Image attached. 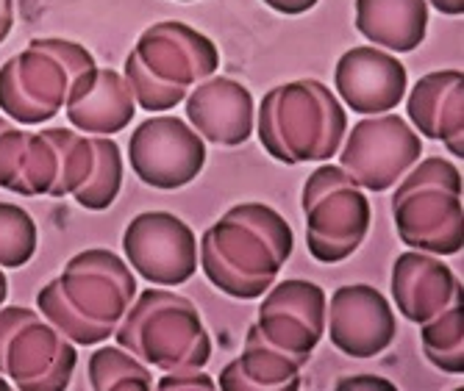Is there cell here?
Returning a JSON list of instances; mask_svg holds the SVG:
<instances>
[{
	"instance_id": "obj_23",
	"label": "cell",
	"mask_w": 464,
	"mask_h": 391,
	"mask_svg": "<svg viewBox=\"0 0 464 391\" xmlns=\"http://www.w3.org/2000/svg\"><path fill=\"white\" fill-rule=\"evenodd\" d=\"M420 341L431 367L448 375L464 372V322H461V294L445 311L420 325Z\"/></svg>"
},
{
	"instance_id": "obj_13",
	"label": "cell",
	"mask_w": 464,
	"mask_h": 391,
	"mask_svg": "<svg viewBox=\"0 0 464 391\" xmlns=\"http://www.w3.org/2000/svg\"><path fill=\"white\" fill-rule=\"evenodd\" d=\"M129 161L145 186L181 189L200 176L206 145L187 119L159 114L137 125L129 142Z\"/></svg>"
},
{
	"instance_id": "obj_21",
	"label": "cell",
	"mask_w": 464,
	"mask_h": 391,
	"mask_svg": "<svg viewBox=\"0 0 464 391\" xmlns=\"http://www.w3.org/2000/svg\"><path fill=\"white\" fill-rule=\"evenodd\" d=\"M306 364L273 347L256 325L247 328L242 356L223 367L218 388L223 391H298Z\"/></svg>"
},
{
	"instance_id": "obj_10",
	"label": "cell",
	"mask_w": 464,
	"mask_h": 391,
	"mask_svg": "<svg viewBox=\"0 0 464 391\" xmlns=\"http://www.w3.org/2000/svg\"><path fill=\"white\" fill-rule=\"evenodd\" d=\"M78 364V344L45 317L25 309H0V375L20 391H64Z\"/></svg>"
},
{
	"instance_id": "obj_19",
	"label": "cell",
	"mask_w": 464,
	"mask_h": 391,
	"mask_svg": "<svg viewBox=\"0 0 464 391\" xmlns=\"http://www.w3.org/2000/svg\"><path fill=\"white\" fill-rule=\"evenodd\" d=\"M392 300L403 319L423 325L461 294V281L434 253L406 250L395 258L392 267Z\"/></svg>"
},
{
	"instance_id": "obj_5",
	"label": "cell",
	"mask_w": 464,
	"mask_h": 391,
	"mask_svg": "<svg viewBox=\"0 0 464 391\" xmlns=\"http://www.w3.org/2000/svg\"><path fill=\"white\" fill-rule=\"evenodd\" d=\"M114 339L122 350L161 372L203 369L212 361V339L195 302L170 289L137 291Z\"/></svg>"
},
{
	"instance_id": "obj_6",
	"label": "cell",
	"mask_w": 464,
	"mask_h": 391,
	"mask_svg": "<svg viewBox=\"0 0 464 391\" xmlns=\"http://www.w3.org/2000/svg\"><path fill=\"white\" fill-rule=\"evenodd\" d=\"M95 164L92 137L72 128L0 130V189L23 197H67L87 184Z\"/></svg>"
},
{
	"instance_id": "obj_20",
	"label": "cell",
	"mask_w": 464,
	"mask_h": 391,
	"mask_svg": "<svg viewBox=\"0 0 464 391\" xmlns=\"http://www.w3.org/2000/svg\"><path fill=\"white\" fill-rule=\"evenodd\" d=\"M461 98H464L461 70H437L420 78L406 100V114L417 134L442 142L456 158L464 156Z\"/></svg>"
},
{
	"instance_id": "obj_27",
	"label": "cell",
	"mask_w": 464,
	"mask_h": 391,
	"mask_svg": "<svg viewBox=\"0 0 464 391\" xmlns=\"http://www.w3.org/2000/svg\"><path fill=\"white\" fill-rule=\"evenodd\" d=\"M153 386L161 388V391H173V388H206V391H212L218 383L208 375H203L200 369H184V372H167Z\"/></svg>"
},
{
	"instance_id": "obj_33",
	"label": "cell",
	"mask_w": 464,
	"mask_h": 391,
	"mask_svg": "<svg viewBox=\"0 0 464 391\" xmlns=\"http://www.w3.org/2000/svg\"><path fill=\"white\" fill-rule=\"evenodd\" d=\"M0 388H9V383H0Z\"/></svg>"
},
{
	"instance_id": "obj_16",
	"label": "cell",
	"mask_w": 464,
	"mask_h": 391,
	"mask_svg": "<svg viewBox=\"0 0 464 391\" xmlns=\"http://www.w3.org/2000/svg\"><path fill=\"white\" fill-rule=\"evenodd\" d=\"M334 86L353 114H387L403 100L409 75L390 51L362 45L340 56Z\"/></svg>"
},
{
	"instance_id": "obj_28",
	"label": "cell",
	"mask_w": 464,
	"mask_h": 391,
	"mask_svg": "<svg viewBox=\"0 0 464 391\" xmlns=\"http://www.w3.org/2000/svg\"><path fill=\"white\" fill-rule=\"evenodd\" d=\"M262 4H267L273 12L278 14H286V17H295V14H304V12H312L320 0H262Z\"/></svg>"
},
{
	"instance_id": "obj_15",
	"label": "cell",
	"mask_w": 464,
	"mask_h": 391,
	"mask_svg": "<svg viewBox=\"0 0 464 391\" xmlns=\"http://www.w3.org/2000/svg\"><path fill=\"white\" fill-rule=\"evenodd\" d=\"M328 341L348 358H375L395 341L398 322L390 300L367 283L340 286L325 311Z\"/></svg>"
},
{
	"instance_id": "obj_29",
	"label": "cell",
	"mask_w": 464,
	"mask_h": 391,
	"mask_svg": "<svg viewBox=\"0 0 464 391\" xmlns=\"http://www.w3.org/2000/svg\"><path fill=\"white\" fill-rule=\"evenodd\" d=\"M14 25V0H0V45L9 39Z\"/></svg>"
},
{
	"instance_id": "obj_32",
	"label": "cell",
	"mask_w": 464,
	"mask_h": 391,
	"mask_svg": "<svg viewBox=\"0 0 464 391\" xmlns=\"http://www.w3.org/2000/svg\"><path fill=\"white\" fill-rule=\"evenodd\" d=\"M9 125H14V122H12V119H9L6 114H0V130H6Z\"/></svg>"
},
{
	"instance_id": "obj_9",
	"label": "cell",
	"mask_w": 464,
	"mask_h": 391,
	"mask_svg": "<svg viewBox=\"0 0 464 391\" xmlns=\"http://www.w3.org/2000/svg\"><path fill=\"white\" fill-rule=\"evenodd\" d=\"M301 205L306 247L320 264H340L351 258L370 234L372 205L364 189L336 164L325 161L306 178Z\"/></svg>"
},
{
	"instance_id": "obj_11",
	"label": "cell",
	"mask_w": 464,
	"mask_h": 391,
	"mask_svg": "<svg viewBox=\"0 0 464 391\" xmlns=\"http://www.w3.org/2000/svg\"><path fill=\"white\" fill-rule=\"evenodd\" d=\"M340 167L367 192L392 189L423 156V139L398 114L359 119L343 139Z\"/></svg>"
},
{
	"instance_id": "obj_26",
	"label": "cell",
	"mask_w": 464,
	"mask_h": 391,
	"mask_svg": "<svg viewBox=\"0 0 464 391\" xmlns=\"http://www.w3.org/2000/svg\"><path fill=\"white\" fill-rule=\"evenodd\" d=\"M39 247L34 216L14 203H0V270H20Z\"/></svg>"
},
{
	"instance_id": "obj_22",
	"label": "cell",
	"mask_w": 464,
	"mask_h": 391,
	"mask_svg": "<svg viewBox=\"0 0 464 391\" xmlns=\"http://www.w3.org/2000/svg\"><path fill=\"white\" fill-rule=\"evenodd\" d=\"M426 0H356V31L382 51H417L426 39Z\"/></svg>"
},
{
	"instance_id": "obj_7",
	"label": "cell",
	"mask_w": 464,
	"mask_h": 391,
	"mask_svg": "<svg viewBox=\"0 0 464 391\" xmlns=\"http://www.w3.org/2000/svg\"><path fill=\"white\" fill-rule=\"evenodd\" d=\"M95 67V56L70 39L42 36L0 67V111L23 125L53 119L67 100L70 83Z\"/></svg>"
},
{
	"instance_id": "obj_3",
	"label": "cell",
	"mask_w": 464,
	"mask_h": 391,
	"mask_svg": "<svg viewBox=\"0 0 464 391\" xmlns=\"http://www.w3.org/2000/svg\"><path fill=\"white\" fill-rule=\"evenodd\" d=\"M345 134L348 114L323 81L281 83L259 103V142L286 167L334 158Z\"/></svg>"
},
{
	"instance_id": "obj_25",
	"label": "cell",
	"mask_w": 464,
	"mask_h": 391,
	"mask_svg": "<svg viewBox=\"0 0 464 391\" xmlns=\"http://www.w3.org/2000/svg\"><path fill=\"white\" fill-rule=\"evenodd\" d=\"M92 148H95L92 172L87 184L78 192H72V197L81 208L106 211L117 200L122 186V150L111 137H92Z\"/></svg>"
},
{
	"instance_id": "obj_24",
	"label": "cell",
	"mask_w": 464,
	"mask_h": 391,
	"mask_svg": "<svg viewBox=\"0 0 464 391\" xmlns=\"http://www.w3.org/2000/svg\"><path fill=\"white\" fill-rule=\"evenodd\" d=\"M90 386L95 391H148L153 388V375L148 364L131 356L122 347H101L90 356Z\"/></svg>"
},
{
	"instance_id": "obj_18",
	"label": "cell",
	"mask_w": 464,
	"mask_h": 391,
	"mask_svg": "<svg viewBox=\"0 0 464 391\" xmlns=\"http://www.w3.org/2000/svg\"><path fill=\"white\" fill-rule=\"evenodd\" d=\"M64 114L75 130L87 137H114L137 114V100L125 75L109 67L81 72L64 100Z\"/></svg>"
},
{
	"instance_id": "obj_31",
	"label": "cell",
	"mask_w": 464,
	"mask_h": 391,
	"mask_svg": "<svg viewBox=\"0 0 464 391\" xmlns=\"http://www.w3.org/2000/svg\"><path fill=\"white\" fill-rule=\"evenodd\" d=\"M6 294H9V281H6L4 270H0V306H4V300H6Z\"/></svg>"
},
{
	"instance_id": "obj_8",
	"label": "cell",
	"mask_w": 464,
	"mask_h": 391,
	"mask_svg": "<svg viewBox=\"0 0 464 391\" xmlns=\"http://www.w3.org/2000/svg\"><path fill=\"white\" fill-rule=\"evenodd\" d=\"M392 220L411 250L456 255L461 250V172L448 158H423L395 184Z\"/></svg>"
},
{
	"instance_id": "obj_30",
	"label": "cell",
	"mask_w": 464,
	"mask_h": 391,
	"mask_svg": "<svg viewBox=\"0 0 464 391\" xmlns=\"http://www.w3.org/2000/svg\"><path fill=\"white\" fill-rule=\"evenodd\" d=\"M426 4H431L437 12L450 14V17H459L464 12V0H426Z\"/></svg>"
},
{
	"instance_id": "obj_12",
	"label": "cell",
	"mask_w": 464,
	"mask_h": 391,
	"mask_svg": "<svg viewBox=\"0 0 464 391\" xmlns=\"http://www.w3.org/2000/svg\"><path fill=\"white\" fill-rule=\"evenodd\" d=\"M122 250L129 267L156 286H184L198 272V239L170 211L137 214L125 225Z\"/></svg>"
},
{
	"instance_id": "obj_4",
	"label": "cell",
	"mask_w": 464,
	"mask_h": 391,
	"mask_svg": "<svg viewBox=\"0 0 464 391\" xmlns=\"http://www.w3.org/2000/svg\"><path fill=\"white\" fill-rule=\"evenodd\" d=\"M220 67V51L206 33L187 23L164 20L142 31L125 59L137 106L150 114L170 111L189 95L192 86L212 78Z\"/></svg>"
},
{
	"instance_id": "obj_1",
	"label": "cell",
	"mask_w": 464,
	"mask_h": 391,
	"mask_svg": "<svg viewBox=\"0 0 464 391\" xmlns=\"http://www.w3.org/2000/svg\"><path fill=\"white\" fill-rule=\"evenodd\" d=\"M292 228L265 203H239L208 228L198 247L200 270L218 291L259 300L289 261Z\"/></svg>"
},
{
	"instance_id": "obj_2",
	"label": "cell",
	"mask_w": 464,
	"mask_h": 391,
	"mask_svg": "<svg viewBox=\"0 0 464 391\" xmlns=\"http://www.w3.org/2000/svg\"><path fill=\"white\" fill-rule=\"evenodd\" d=\"M137 291L131 267L117 253L90 247L36 291V311L72 344L92 347L114 336Z\"/></svg>"
},
{
	"instance_id": "obj_14",
	"label": "cell",
	"mask_w": 464,
	"mask_h": 391,
	"mask_svg": "<svg viewBox=\"0 0 464 391\" xmlns=\"http://www.w3.org/2000/svg\"><path fill=\"white\" fill-rule=\"evenodd\" d=\"M256 330L286 356L309 364L314 347L325 336V291L301 278L273 283L262 294Z\"/></svg>"
},
{
	"instance_id": "obj_17",
	"label": "cell",
	"mask_w": 464,
	"mask_h": 391,
	"mask_svg": "<svg viewBox=\"0 0 464 391\" xmlns=\"http://www.w3.org/2000/svg\"><path fill=\"white\" fill-rule=\"evenodd\" d=\"M184 103L189 125L206 142L220 148H237L253 137L256 103H253L247 86L228 75H212L200 81L198 86H192Z\"/></svg>"
},
{
	"instance_id": "obj_34",
	"label": "cell",
	"mask_w": 464,
	"mask_h": 391,
	"mask_svg": "<svg viewBox=\"0 0 464 391\" xmlns=\"http://www.w3.org/2000/svg\"><path fill=\"white\" fill-rule=\"evenodd\" d=\"M179 4H192V0H179Z\"/></svg>"
}]
</instances>
